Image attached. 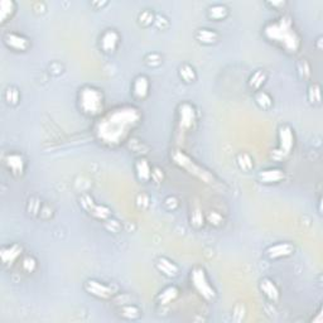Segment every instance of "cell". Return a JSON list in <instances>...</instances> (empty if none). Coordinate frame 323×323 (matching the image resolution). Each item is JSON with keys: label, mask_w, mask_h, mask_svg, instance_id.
<instances>
[{"label": "cell", "mask_w": 323, "mask_h": 323, "mask_svg": "<svg viewBox=\"0 0 323 323\" xmlns=\"http://www.w3.org/2000/svg\"><path fill=\"white\" fill-rule=\"evenodd\" d=\"M53 216V208L48 205V203H43L42 210L40 212V216L38 219H42V220H49L51 217Z\"/></svg>", "instance_id": "cell-45"}, {"label": "cell", "mask_w": 323, "mask_h": 323, "mask_svg": "<svg viewBox=\"0 0 323 323\" xmlns=\"http://www.w3.org/2000/svg\"><path fill=\"white\" fill-rule=\"evenodd\" d=\"M154 27L159 30H164L169 27V21L165 15L163 14H156V19H154Z\"/></svg>", "instance_id": "cell-43"}, {"label": "cell", "mask_w": 323, "mask_h": 323, "mask_svg": "<svg viewBox=\"0 0 323 323\" xmlns=\"http://www.w3.org/2000/svg\"><path fill=\"white\" fill-rule=\"evenodd\" d=\"M32 8H33V12H34L35 14H43V13H46V10H47L46 4H44L43 2L33 3Z\"/></svg>", "instance_id": "cell-48"}, {"label": "cell", "mask_w": 323, "mask_h": 323, "mask_svg": "<svg viewBox=\"0 0 323 323\" xmlns=\"http://www.w3.org/2000/svg\"><path fill=\"white\" fill-rule=\"evenodd\" d=\"M278 144L272 150V158L275 162L286 161L295 148V132L289 124H280L278 128Z\"/></svg>", "instance_id": "cell-7"}, {"label": "cell", "mask_w": 323, "mask_h": 323, "mask_svg": "<svg viewBox=\"0 0 323 323\" xmlns=\"http://www.w3.org/2000/svg\"><path fill=\"white\" fill-rule=\"evenodd\" d=\"M179 206H181V202H179L178 197H176V196L173 195L167 196V197L163 200V207H164L168 212L177 211V210L179 208Z\"/></svg>", "instance_id": "cell-40"}, {"label": "cell", "mask_w": 323, "mask_h": 323, "mask_svg": "<svg viewBox=\"0 0 323 323\" xmlns=\"http://www.w3.org/2000/svg\"><path fill=\"white\" fill-rule=\"evenodd\" d=\"M84 291L86 292L88 295L93 297L95 299L100 300H111L114 299L117 295H119V288L115 284L112 283H106V281L93 279L85 280L84 283Z\"/></svg>", "instance_id": "cell-8"}, {"label": "cell", "mask_w": 323, "mask_h": 323, "mask_svg": "<svg viewBox=\"0 0 323 323\" xmlns=\"http://www.w3.org/2000/svg\"><path fill=\"white\" fill-rule=\"evenodd\" d=\"M107 4H109V3H107V2H101V3L100 2H92V3H91V7H92L93 9L99 10V9H100V8H101V9H103V8L106 7Z\"/></svg>", "instance_id": "cell-49"}, {"label": "cell", "mask_w": 323, "mask_h": 323, "mask_svg": "<svg viewBox=\"0 0 323 323\" xmlns=\"http://www.w3.org/2000/svg\"><path fill=\"white\" fill-rule=\"evenodd\" d=\"M3 165L10 176L14 178H22L26 175L28 162L23 153L18 150H10L3 156Z\"/></svg>", "instance_id": "cell-9"}, {"label": "cell", "mask_w": 323, "mask_h": 323, "mask_svg": "<svg viewBox=\"0 0 323 323\" xmlns=\"http://www.w3.org/2000/svg\"><path fill=\"white\" fill-rule=\"evenodd\" d=\"M205 219L206 222H208L212 227L219 229L221 226L225 225V219H223L222 214L219 211H215V210H211V211L205 214Z\"/></svg>", "instance_id": "cell-34"}, {"label": "cell", "mask_w": 323, "mask_h": 323, "mask_svg": "<svg viewBox=\"0 0 323 323\" xmlns=\"http://www.w3.org/2000/svg\"><path fill=\"white\" fill-rule=\"evenodd\" d=\"M307 98L311 105H321L322 101V93H321V86L317 82H311L308 86Z\"/></svg>", "instance_id": "cell-31"}, {"label": "cell", "mask_w": 323, "mask_h": 323, "mask_svg": "<svg viewBox=\"0 0 323 323\" xmlns=\"http://www.w3.org/2000/svg\"><path fill=\"white\" fill-rule=\"evenodd\" d=\"M150 80L147 74H138L132 79L130 85V93L131 98L135 101H145L150 95Z\"/></svg>", "instance_id": "cell-14"}, {"label": "cell", "mask_w": 323, "mask_h": 323, "mask_svg": "<svg viewBox=\"0 0 323 323\" xmlns=\"http://www.w3.org/2000/svg\"><path fill=\"white\" fill-rule=\"evenodd\" d=\"M170 159H172L173 164H176L177 167L183 169L184 172L188 173L189 176L195 177L198 181L203 182L206 184H215L216 182V177L214 176V173L210 172L208 169H206L203 165H201L200 163L196 162L191 156L186 153L182 149H173L170 151Z\"/></svg>", "instance_id": "cell-4"}, {"label": "cell", "mask_w": 323, "mask_h": 323, "mask_svg": "<svg viewBox=\"0 0 323 323\" xmlns=\"http://www.w3.org/2000/svg\"><path fill=\"white\" fill-rule=\"evenodd\" d=\"M297 72H298V76H299L300 80H303V81H308L309 79H311V65H309V62L306 59H302L299 60L297 62Z\"/></svg>", "instance_id": "cell-36"}, {"label": "cell", "mask_w": 323, "mask_h": 323, "mask_svg": "<svg viewBox=\"0 0 323 323\" xmlns=\"http://www.w3.org/2000/svg\"><path fill=\"white\" fill-rule=\"evenodd\" d=\"M254 103L256 104L259 109L264 110V111H269L274 106V99L268 91L259 90L254 92Z\"/></svg>", "instance_id": "cell-25"}, {"label": "cell", "mask_w": 323, "mask_h": 323, "mask_svg": "<svg viewBox=\"0 0 323 323\" xmlns=\"http://www.w3.org/2000/svg\"><path fill=\"white\" fill-rule=\"evenodd\" d=\"M151 170L153 165L147 157H137L134 162V175L140 183H149L151 181Z\"/></svg>", "instance_id": "cell-17"}, {"label": "cell", "mask_w": 323, "mask_h": 323, "mask_svg": "<svg viewBox=\"0 0 323 323\" xmlns=\"http://www.w3.org/2000/svg\"><path fill=\"white\" fill-rule=\"evenodd\" d=\"M178 77L182 82L187 85H191L197 81V71L193 67L191 63L184 62L178 67Z\"/></svg>", "instance_id": "cell-26"}, {"label": "cell", "mask_w": 323, "mask_h": 323, "mask_svg": "<svg viewBox=\"0 0 323 323\" xmlns=\"http://www.w3.org/2000/svg\"><path fill=\"white\" fill-rule=\"evenodd\" d=\"M189 284L203 300L207 303H212L217 298V291L210 279L207 270L202 265H195L189 270Z\"/></svg>", "instance_id": "cell-5"}, {"label": "cell", "mask_w": 323, "mask_h": 323, "mask_svg": "<svg viewBox=\"0 0 323 323\" xmlns=\"http://www.w3.org/2000/svg\"><path fill=\"white\" fill-rule=\"evenodd\" d=\"M18 4L14 0H0V24L4 26L15 15Z\"/></svg>", "instance_id": "cell-24"}, {"label": "cell", "mask_w": 323, "mask_h": 323, "mask_svg": "<svg viewBox=\"0 0 323 323\" xmlns=\"http://www.w3.org/2000/svg\"><path fill=\"white\" fill-rule=\"evenodd\" d=\"M95 200H93L92 196L90 193H84L79 197V205L82 208V211H85L88 215V212L91 211L93 206H95Z\"/></svg>", "instance_id": "cell-38"}, {"label": "cell", "mask_w": 323, "mask_h": 323, "mask_svg": "<svg viewBox=\"0 0 323 323\" xmlns=\"http://www.w3.org/2000/svg\"><path fill=\"white\" fill-rule=\"evenodd\" d=\"M88 215H90L92 219L100 221V222H105V221L109 220L110 217H112L111 208H110L109 206L104 205V203H95V206L91 208Z\"/></svg>", "instance_id": "cell-29"}, {"label": "cell", "mask_w": 323, "mask_h": 323, "mask_svg": "<svg viewBox=\"0 0 323 323\" xmlns=\"http://www.w3.org/2000/svg\"><path fill=\"white\" fill-rule=\"evenodd\" d=\"M103 223H104V227L106 229V230L109 231V233L118 234L119 231L121 230V225H120V223H119L117 220L112 219V217H110L109 220L105 221V222H103Z\"/></svg>", "instance_id": "cell-44"}, {"label": "cell", "mask_w": 323, "mask_h": 323, "mask_svg": "<svg viewBox=\"0 0 323 323\" xmlns=\"http://www.w3.org/2000/svg\"><path fill=\"white\" fill-rule=\"evenodd\" d=\"M295 253V246L292 242L289 241H278L274 244L269 245L264 251V255L268 260L270 261H277L281 260V259L291 258L292 255H294Z\"/></svg>", "instance_id": "cell-13"}, {"label": "cell", "mask_w": 323, "mask_h": 323, "mask_svg": "<svg viewBox=\"0 0 323 323\" xmlns=\"http://www.w3.org/2000/svg\"><path fill=\"white\" fill-rule=\"evenodd\" d=\"M189 222H191V226L198 230V229L203 227L206 223V219H205V214L201 211V208H193L191 212V216H189Z\"/></svg>", "instance_id": "cell-35"}, {"label": "cell", "mask_w": 323, "mask_h": 323, "mask_svg": "<svg viewBox=\"0 0 323 323\" xmlns=\"http://www.w3.org/2000/svg\"><path fill=\"white\" fill-rule=\"evenodd\" d=\"M195 40L203 46H214L219 43L220 33L214 28H198L195 33Z\"/></svg>", "instance_id": "cell-21"}, {"label": "cell", "mask_w": 323, "mask_h": 323, "mask_svg": "<svg viewBox=\"0 0 323 323\" xmlns=\"http://www.w3.org/2000/svg\"><path fill=\"white\" fill-rule=\"evenodd\" d=\"M261 37L289 56H295L302 48V35L295 27L293 16L289 14L268 21L261 28Z\"/></svg>", "instance_id": "cell-2"}, {"label": "cell", "mask_w": 323, "mask_h": 323, "mask_svg": "<svg viewBox=\"0 0 323 323\" xmlns=\"http://www.w3.org/2000/svg\"><path fill=\"white\" fill-rule=\"evenodd\" d=\"M43 203L44 202L38 196H32V197H29L28 202H27V212H28L30 216L38 217L40 216L41 210H42Z\"/></svg>", "instance_id": "cell-33"}, {"label": "cell", "mask_w": 323, "mask_h": 323, "mask_svg": "<svg viewBox=\"0 0 323 323\" xmlns=\"http://www.w3.org/2000/svg\"><path fill=\"white\" fill-rule=\"evenodd\" d=\"M77 109L86 118L96 120L106 111L105 95L101 88L92 85H84L77 91Z\"/></svg>", "instance_id": "cell-3"}, {"label": "cell", "mask_w": 323, "mask_h": 323, "mask_svg": "<svg viewBox=\"0 0 323 323\" xmlns=\"http://www.w3.org/2000/svg\"><path fill=\"white\" fill-rule=\"evenodd\" d=\"M135 206L139 210H142V211L148 210L149 206H150V196L145 192H139L137 197H135Z\"/></svg>", "instance_id": "cell-39"}, {"label": "cell", "mask_w": 323, "mask_h": 323, "mask_svg": "<svg viewBox=\"0 0 323 323\" xmlns=\"http://www.w3.org/2000/svg\"><path fill=\"white\" fill-rule=\"evenodd\" d=\"M156 269L168 279H175L179 275V265L167 256H159L156 260Z\"/></svg>", "instance_id": "cell-18"}, {"label": "cell", "mask_w": 323, "mask_h": 323, "mask_svg": "<svg viewBox=\"0 0 323 323\" xmlns=\"http://www.w3.org/2000/svg\"><path fill=\"white\" fill-rule=\"evenodd\" d=\"M206 15L210 21L214 22H222L229 18L230 15V9L226 4L222 3H215V4L208 5L206 9Z\"/></svg>", "instance_id": "cell-22"}, {"label": "cell", "mask_w": 323, "mask_h": 323, "mask_svg": "<svg viewBox=\"0 0 323 323\" xmlns=\"http://www.w3.org/2000/svg\"><path fill=\"white\" fill-rule=\"evenodd\" d=\"M181 295V289L176 284H169V286H165L164 288L157 294L156 302L159 307H165V306H169L170 303L176 302L177 299Z\"/></svg>", "instance_id": "cell-19"}, {"label": "cell", "mask_w": 323, "mask_h": 323, "mask_svg": "<svg viewBox=\"0 0 323 323\" xmlns=\"http://www.w3.org/2000/svg\"><path fill=\"white\" fill-rule=\"evenodd\" d=\"M3 99H4L5 104H7L8 106L12 107L18 106L22 100L21 90L16 86H14V85H8V86L5 87L4 93H3Z\"/></svg>", "instance_id": "cell-28"}, {"label": "cell", "mask_w": 323, "mask_h": 323, "mask_svg": "<svg viewBox=\"0 0 323 323\" xmlns=\"http://www.w3.org/2000/svg\"><path fill=\"white\" fill-rule=\"evenodd\" d=\"M18 267L23 274L32 275L37 272L38 260L35 259L34 255H32V254H24L23 258H22L21 261H19Z\"/></svg>", "instance_id": "cell-27"}, {"label": "cell", "mask_w": 323, "mask_h": 323, "mask_svg": "<svg viewBox=\"0 0 323 323\" xmlns=\"http://www.w3.org/2000/svg\"><path fill=\"white\" fill-rule=\"evenodd\" d=\"M165 179V173L164 169L159 165H154L153 170H151V181L156 186H161Z\"/></svg>", "instance_id": "cell-41"}, {"label": "cell", "mask_w": 323, "mask_h": 323, "mask_svg": "<svg viewBox=\"0 0 323 323\" xmlns=\"http://www.w3.org/2000/svg\"><path fill=\"white\" fill-rule=\"evenodd\" d=\"M24 246L21 242H9L0 248V260L4 268L12 269L19 264L24 255Z\"/></svg>", "instance_id": "cell-10"}, {"label": "cell", "mask_w": 323, "mask_h": 323, "mask_svg": "<svg viewBox=\"0 0 323 323\" xmlns=\"http://www.w3.org/2000/svg\"><path fill=\"white\" fill-rule=\"evenodd\" d=\"M198 123L197 107L191 101H182L177 106L176 114V131L181 137L189 134L195 130Z\"/></svg>", "instance_id": "cell-6"}, {"label": "cell", "mask_w": 323, "mask_h": 323, "mask_svg": "<svg viewBox=\"0 0 323 323\" xmlns=\"http://www.w3.org/2000/svg\"><path fill=\"white\" fill-rule=\"evenodd\" d=\"M286 170L279 167H269L264 168L258 173V181L265 186H272V184H278L286 179Z\"/></svg>", "instance_id": "cell-16"}, {"label": "cell", "mask_w": 323, "mask_h": 323, "mask_svg": "<svg viewBox=\"0 0 323 323\" xmlns=\"http://www.w3.org/2000/svg\"><path fill=\"white\" fill-rule=\"evenodd\" d=\"M143 112L131 104L118 105L106 110L93 123V137L99 144L106 148H118L132 138L142 125Z\"/></svg>", "instance_id": "cell-1"}, {"label": "cell", "mask_w": 323, "mask_h": 323, "mask_svg": "<svg viewBox=\"0 0 323 323\" xmlns=\"http://www.w3.org/2000/svg\"><path fill=\"white\" fill-rule=\"evenodd\" d=\"M154 19H156V13L151 9H144L138 14V24L143 28H149L154 24Z\"/></svg>", "instance_id": "cell-32"}, {"label": "cell", "mask_w": 323, "mask_h": 323, "mask_svg": "<svg viewBox=\"0 0 323 323\" xmlns=\"http://www.w3.org/2000/svg\"><path fill=\"white\" fill-rule=\"evenodd\" d=\"M121 43V34L115 28H106L99 35V49L105 54H114Z\"/></svg>", "instance_id": "cell-11"}, {"label": "cell", "mask_w": 323, "mask_h": 323, "mask_svg": "<svg viewBox=\"0 0 323 323\" xmlns=\"http://www.w3.org/2000/svg\"><path fill=\"white\" fill-rule=\"evenodd\" d=\"M265 5H267V7H270L274 10H281V9H284V7L287 5V2H283V0H277V2H265Z\"/></svg>", "instance_id": "cell-47"}, {"label": "cell", "mask_w": 323, "mask_h": 323, "mask_svg": "<svg viewBox=\"0 0 323 323\" xmlns=\"http://www.w3.org/2000/svg\"><path fill=\"white\" fill-rule=\"evenodd\" d=\"M236 164L242 172H251L254 169V159L246 151H240L236 156Z\"/></svg>", "instance_id": "cell-30"}, {"label": "cell", "mask_w": 323, "mask_h": 323, "mask_svg": "<svg viewBox=\"0 0 323 323\" xmlns=\"http://www.w3.org/2000/svg\"><path fill=\"white\" fill-rule=\"evenodd\" d=\"M259 291L264 295L265 299L269 300L270 303L277 305L280 300L281 293L280 288L277 284V281L269 277H264L259 280Z\"/></svg>", "instance_id": "cell-15"}, {"label": "cell", "mask_w": 323, "mask_h": 323, "mask_svg": "<svg viewBox=\"0 0 323 323\" xmlns=\"http://www.w3.org/2000/svg\"><path fill=\"white\" fill-rule=\"evenodd\" d=\"M118 316L125 321H138L143 317V309L135 303H124L118 308Z\"/></svg>", "instance_id": "cell-20"}, {"label": "cell", "mask_w": 323, "mask_h": 323, "mask_svg": "<svg viewBox=\"0 0 323 323\" xmlns=\"http://www.w3.org/2000/svg\"><path fill=\"white\" fill-rule=\"evenodd\" d=\"M3 44L10 51L16 53H24L30 48L32 42L27 35L18 32H5L3 34Z\"/></svg>", "instance_id": "cell-12"}, {"label": "cell", "mask_w": 323, "mask_h": 323, "mask_svg": "<svg viewBox=\"0 0 323 323\" xmlns=\"http://www.w3.org/2000/svg\"><path fill=\"white\" fill-rule=\"evenodd\" d=\"M245 313H246V309L242 303H237L235 307L233 308V321L234 322H241L245 318Z\"/></svg>", "instance_id": "cell-42"}, {"label": "cell", "mask_w": 323, "mask_h": 323, "mask_svg": "<svg viewBox=\"0 0 323 323\" xmlns=\"http://www.w3.org/2000/svg\"><path fill=\"white\" fill-rule=\"evenodd\" d=\"M63 70H65V67H63V65L61 62H52L51 65H49V73L53 74V76H60L61 73L63 72Z\"/></svg>", "instance_id": "cell-46"}, {"label": "cell", "mask_w": 323, "mask_h": 323, "mask_svg": "<svg viewBox=\"0 0 323 323\" xmlns=\"http://www.w3.org/2000/svg\"><path fill=\"white\" fill-rule=\"evenodd\" d=\"M144 63L150 68H158L163 63V56L158 52H149L145 54Z\"/></svg>", "instance_id": "cell-37"}, {"label": "cell", "mask_w": 323, "mask_h": 323, "mask_svg": "<svg viewBox=\"0 0 323 323\" xmlns=\"http://www.w3.org/2000/svg\"><path fill=\"white\" fill-rule=\"evenodd\" d=\"M268 80V73L264 68H259L255 70L253 73L250 74L249 79H248V87L251 92H256L259 90H263L265 82Z\"/></svg>", "instance_id": "cell-23"}]
</instances>
